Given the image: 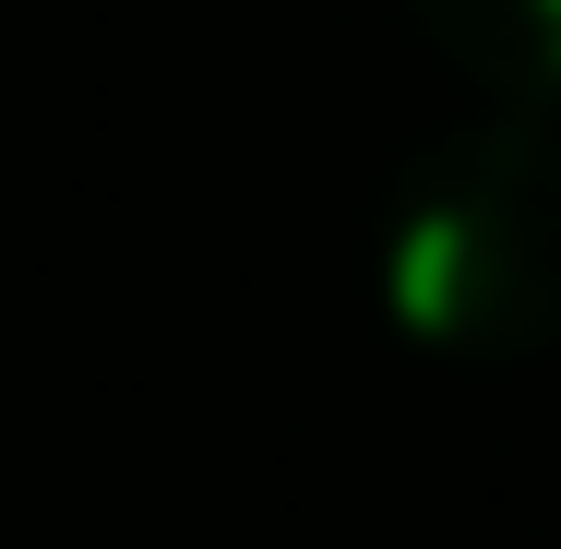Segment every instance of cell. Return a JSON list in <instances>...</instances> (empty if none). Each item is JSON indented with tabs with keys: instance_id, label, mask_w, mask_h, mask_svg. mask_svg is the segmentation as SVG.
<instances>
[{
	"instance_id": "cell-2",
	"label": "cell",
	"mask_w": 561,
	"mask_h": 549,
	"mask_svg": "<svg viewBox=\"0 0 561 549\" xmlns=\"http://www.w3.org/2000/svg\"><path fill=\"white\" fill-rule=\"evenodd\" d=\"M419 12H431V36L454 60H478L490 84H514V96L561 84V0H419Z\"/></svg>"
},
{
	"instance_id": "cell-1",
	"label": "cell",
	"mask_w": 561,
	"mask_h": 549,
	"mask_svg": "<svg viewBox=\"0 0 561 549\" xmlns=\"http://www.w3.org/2000/svg\"><path fill=\"white\" fill-rule=\"evenodd\" d=\"M394 287L443 334H550L561 323V156L454 144L419 180V251L394 263Z\"/></svg>"
}]
</instances>
